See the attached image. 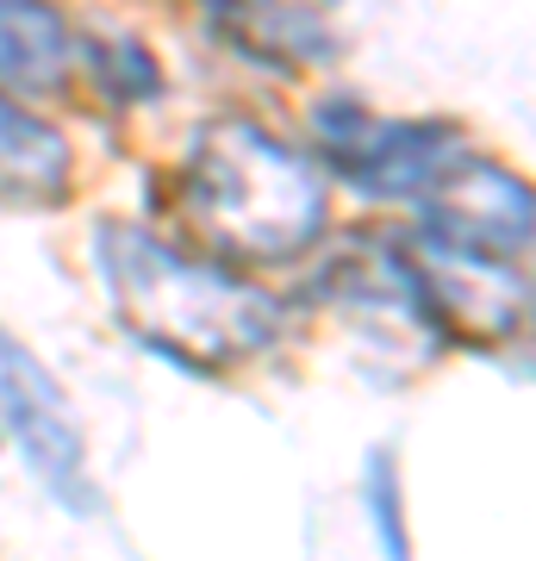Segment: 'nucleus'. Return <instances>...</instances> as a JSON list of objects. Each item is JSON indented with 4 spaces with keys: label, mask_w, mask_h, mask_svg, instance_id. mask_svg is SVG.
I'll use <instances>...</instances> for the list:
<instances>
[{
    "label": "nucleus",
    "mask_w": 536,
    "mask_h": 561,
    "mask_svg": "<svg viewBox=\"0 0 536 561\" xmlns=\"http://www.w3.org/2000/svg\"><path fill=\"white\" fill-rule=\"evenodd\" d=\"M94 268L106 280V306L132 337L187 375H225L262 356L287 331L275 294H262L238 268L162 243L132 219L94 225Z\"/></svg>",
    "instance_id": "f257e3e1"
},
{
    "label": "nucleus",
    "mask_w": 536,
    "mask_h": 561,
    "mask_svg": "<svg viewBox=\"0 0 536 561\" xmlns=\"http://www.w3.org/2000/svg\"><path fill=\"white\" fill-rule=\"evenodd\" d=\"M175 201L225 268H275L324 238V169L250 119L199 125L175 169Z\"/></svg>",
    "instance_id": "f03ea898"
},
{
    "label": "nucleus",
    "mask_w": 536,
    "mask_h": 561,
    "mask_svg": "<svg viewBox=\"0 0 536 561\" xmlns=\"http://www.w3.org/2000/svg\"><path fill=\"white\" fill-rule=\"evenodd\" d=\"M312 144L324 157V169L338 181H350L356 194H368V201H412V206L468 150L461 125L380 119L375 106L362 94H350V88H331V94L312 101Z\"/></svg>",
    "instance_id": "7ed1b4c3"
},
{
    "label": "nucleus",
    "mask_w": 536,
    "mask_h": 561,
    "mask_svg": "<svg viewBox=\"0 0 536 561\" xmlns=\"http://www.w3.org/2000/svg\"><path fill=\"white\" fill-rule=\"evenodd\" d=\"M0 437H13V449L50 500H62L69 512H100V486L88 481V443H81L76 412L50 381V368L7 331H0Z\"/></svg>",
    "instance_id": "20e7f679"
},
{
    "label": "nucleus",
    "mask_w": 536,
    "mask_h": 561,
    "mask_svg": "<svg viewBox=\"0 0 536 561\" xmlns=\"http://www.w3.org/2000/svg\"><path fill=\"white\" fill-rule=\"evenodd\" d=\"M406 250L418 262L443 343H505L524 331V312H531L524 262L461 250V243H443L431 231H406Z\"/></svg>",
    "instance_id": "39448f33"
},
{
    "label": "nucleus",
    "mask_w": 536,
    "mask_h": 561,
    "mask_svg": "<svg viewBox=\"0 0 536 561\" xmlns=\"http://www.w3.org/2000/svg\"><path fill=\"white\" fill-rule=\"evenodd\" d=\"M531 225H536V213H531L524 175L505 169V162H493V157H475V150H461L418 194V231H431L443 243H461V250H487V256L524 262Z\"/></svg>",
    "instance_id": "423d86ee"
},
{
    "label": "nucleus",
    "mask_w": 536,
    "mask_h": 561,
    "mask_svg": "<svg viewBox=\"0 0 536 561\" xmlns=\"http://www.w3.org/2000/svg\"><path fill=\"white\" fill-rule=\"evenodd\" d=\"M194 7L225 50H238L250 69L269 76H312L338 57V38L306 0H194Z\"/></svg>",
    "instance_id": "0eeeda50"
},
{
    "label": "nucleus",
    "mask_w": 536,
    "mask_h": 561,
    "mask_svg": "<svg viewBox=\"0 0 536 561\" xmlns=\"http://www.w3.org/2000/svg\"><path fill=\"white\" fill-rule=\"evenodd\" d=\"M69 138L50 119H38L25 101L0 94V206L7 213H50L69 201Z\"/></svg>",
    "instance_id": "6e6552de"
},
{
    "label": "nucleus",
    "mask_w": 536,
    "mask_h": 561,
    "mask_svg": "<svg viewBox=\"0 0 536 561\" xmlns=\"http://www.w3.org/2000/svg\"><path fill=\"white\" fill-rule=\"evenodd\" d=\"M76 69V32L50 0H0V94H57Z\"/></svg>",
    "instance_id": "1a4fd4ad"
},
{
    "label": "nucleus",
    "mask_w": 536,
    "mask_h": 561,
    "mask_svg": "<svg viewBox=\"0 0 536 561\" xmlns=\"http://www.w3.org/2000/svg\"><path fill=\"white\" fill-rule=\"evenodd\" d=\"M76 57L88 62V81L100 88V101L113 106H144L162 94V62L150 57V44L132 32H100V38L76 44Z\"/></svg>",
    "instance_id": "9d476101"
},
{
    "label": "nucleus",
    "mask_w": 536,
    "mask_h": 561,
    "mask_svg": "<svg viewBox=\"0 0 536 561\" xmlns=\"http://www.w3.org/2000/svg\"><path fill=\"white\" fill-rule=\"evenodd\" d=\"M362 512L375 524V542L387 561H412V530H406V486H399V456L380 443L362 461Z\"/></svg>",
    "instance_id": "9b49d317"
}]
</instances>
